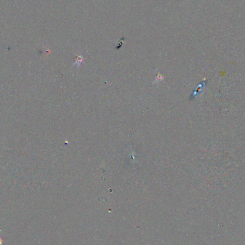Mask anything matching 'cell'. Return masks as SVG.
<instances>
[{"label":"cell","mask_w":245,"mask_h":245,"mask_svg":"<svg viewBox=\"0 0 245 245\" xmlns=\"http://www.w3.org/2000/svg\"><path fill=\"white\" fill-rule=\"evenodd\" d=\"M1 239H0V245H1Z\"/></svg>","instance_id":"1"}]
</instances>
